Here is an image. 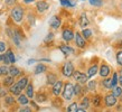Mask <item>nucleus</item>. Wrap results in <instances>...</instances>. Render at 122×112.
Instances as JSON below:
<instances>
[{
    "mask_svg": "<svg viewBox=\"0 0 122 112\" xmlns=\"http://www.w3.org/2000/svg\"><path fill=\"white\" fill-rule=\"evenodd\" d=\"M18 102L20 103L21 105H26V104H28V97H27V95H18Z\"/></svg>",
    "mask_w": 122,
    "mask_h": 112,
    "instance_id": "obj_21",
    "label": "nucleus"
},
{
    "mask_svg": "<svg viewBox=\"0 0 122 112\" xmlns=\"http://www.w3.org/2000/svg\"><path fill=\"white\" fill-rule=\"evenodd\" d=\"M74 38H75V43L80 48H84L85 47V38L82 36L80 33H76L74 35Z\"/></svg>",
    "mask_w": 122,
    "mask_h": 112,
    "instance_id": "obj_5",
    "label": "nucleus"
},
{
    "mask_svg": "<svg viewBox=\"0 0 122 112\" xmlns=\"http://www.w3.org/2000/svg\"><path fill=\"white\" fill-rule=\"evenodd\" d=\"M7 95V91L4 87H0V97H4Z\"/></svg>",
    "mask_w": 122,
    "mask_h": 112,
    "instance_id": "obj_39",
    "label": "nucleus"
},
{
    "mask_svg": "<svg viewBox=\"0 0 122 112\" xmlns=\"http://www.w3.org/2000/svg\"><path fill=\"white\" fill-rule=\"evenodd\" d=\"M26 95H27V97H34V87L31 84H28V85L26 86Z\"/></svg>",
    "mask_w": 122,
    "mask_h": 112,
    "instance_id": "obj_22",
    "label": "nucleus"
},
{
    "mask_svg": "<svg viewBox=\"0 0 122 112\" xmlns=\"http://www.w3.org/2000/svg\"><path fill=\"white\" fill-rule=\"evenodd\" d=\"M61 1V4L65 6V7H74L75 4L72 1V0H59Z\"/></svg>",
    "mask_w": 122,
    "mask_h": 112,
    "instance_id": "obj_25",
    "label": "nucleus"
},
{
    "mask_svg": "<svg viewBox=\"0 0 122 112\" xmlns=\"http://www.w3.org/2000/svg\"><path fill=\"white\" fill-rule=\"evenodd\" d=\"M47 82L48 84H54L56 82V75L53 74V73H49L47 75Z\"/></svg>",
    "mask_w": 122,
    "mask_h": 112,
    "instance_id": "obj_24",
    "label": "nucleus"
},
{
    "mask_svg": "<svg viewBox=\"0 0 122 112\" xmlns=\"http://www.w3.org/2000/svg\"><path fill=\"white\" fill-rule=\"evenodd\" d=\"M5 2L7 6H14L16 4V0H5Z\"/></svg>",
    "mask_w": 122,
    "mask_h": 112,
    "instance_id": "obj_41",
    "label": "nucleus"
},
{
    "mask_svg": "<svg viewBox=\"0 0 122 112\" xmlns=\"http://www.w3.org/2000/svg\"><path fill=\"white\" fill-rule=\"evenodd\" d=\"M120 73H121V76H122V70H121V72H120Z\"/></svg>",
    "mask_w": 122,
    "mask_h": 112,
    "instance_id": "obj_51",
    "label": "nucleus"
},
{
    "mask_svg": "<svg viewBox=\"0 0 122 112\" xmlns=\"http://www.w3.org/2000/svg\"><path fill=\"white\" fill-rule=\"evenodd\" d=\"M21 91H22V90L20 89L18 85H17V83H16V84H12V85L10 86V92L14 94V95H20Z\"/></svg>",
    "mask_w": 122,
    "mask_h": 112,
    "instance_id": "obj_14",
    "label": "nucleus"
},
{
    "mask_svg": "<svg viewBox=\"0 0 122 112\" xmlns=\"http://www.w3.org/2000/svg\"><path fill=\"white\" fill-rule=\"evenodd\" d=\"M73 77H74L75 81H77L80 83H86L87 81V75H85L84 73H82V72H78V71H75L73 72Z\"/></svg>",
    "mask_w": 122,
    "mask_h": 112,
    "instance_id": "obj_4",
    "label": "nucleus"
},
{
    "mask_svg": "<svg viewBox=\"0 0 122 112\" xmlns=\"http://www.w3.org/2000/svg\"><path fill=\"white\" fill-rule=\"evenodd\" d=\"M121 94H122L121 87H120V86H114V90H113V94H112V95L117 97H120Z\"/></svg>",
    "mask_w": 122,
    "mask_h": 112,
    "instance_id": "obj_26",
    "label": "nucleus"
},
{
    "mask_svg": "<svg viewBox=\"0 0 122 112\" xmlns=\"http://www.w3.org/2000/svg\"><path fill=\"white\" fill-rule=\"evenodd\" d=\"M49 26L53 27V28H55L57 29L59 26H61V19L57 17V16H53L51 20H49Z\"/></svg>",
    "mask_w": 122,
    "mask_h": 112,
    "instance_id": "obj_8",
    "label": "nucleus"
},
{
    "mask_svg": "<svg viewBox=\"0 0 122 112\" xmlns=\"http://www.w3.org/2000/svg\"><path fill=\"white\" fill-rule=\"evenodd\" d=\"M36 100H37V102H45V101L47 100V97L43 93H38L36 95Z\"/></svg>",
    "mask_w": 122,
    "mask_h": 112,
    "instance_id": "obj_27",
    "label": "nucleus"
},
{
    "mask_svg": "<svg viewBox=\"0 0 122 112\" xmlns=\"http://www.w3.org/2000/svg\"><path fill=\"white\" fill-rule=\"evenodd\" d=\"M119 83H120V87L122 89V76L120 78H119Z\"/></svg>",
    "mask_w": 122,
    "mask_h": 112,
    "instance_id": "obj_45",
    "label": "nucleus"
},
{
    "mask_svg": "<svg viewBox=\"0 0 122 112\" xmlns=\"http://www.w3.org/2000/svg\"><path fill=\"white\" fill-rule=\"evenodd\" d=\"M73 72H74V66L71 62H67V63L64 64L63 66V75L66 76V77H71L73 75Z\"/></svg>",
    "mask_w": 122,
    "mask_h": 112,
    "instance_id": "obj_3",
    "label": "nucleus"
},
{
    "mask_svg": "<svg viewBox=\"0 0 122 112\" xmlns=\"http://www.w3.org/2000/svg\"><path fill=\"white\" fill-rule=\"evenodd\" d=\"M93 103H94V105H99L100 104V97H94V99H93Z\"/></svg>",
    "mask_w": 122,
    "mask_h": 112,
    "instance_id": "obj_40",
    "label": "nucleus"
},
{
    "mask_svg": "<svg viewBox=\"0 0 122 112\" xmlns=\"http://www.w3.org/2000/svg\"><path fill=\"white\" fill-rule=\"evenodd\" d=\"M46 70H47V67H46V65H44V64H38V65H36V67H35V74H41V73H44V72H46Z\"/></svg>",
    "mask_w": 122,
    "mask_h": 112,
    "instance_id": "obj_15",
    "label": "nucleus"
},
{
    "mask_svg": "<svg viewBox=\"0 0 122 112\" xmlns=\"http://www.w3.org/2000/svg\"><path fill=\"white\" fill-rule=\"evenodd\" d=\"M4 61V54H0V62Z\"/></svg>",
    "mask_w": 122,
    "mask_h": 112,
    "instance_id": "obj_47",
    "label": "nucleus"
},
{
    "mask_svg": "<svg viewBox=\"0 0 122 112\" xmlns=\"http://www.w3.org/2000/svg\"><path fill=\"white\" fill-rule=\"evenodd\" d=\"M15 77H12V76H10V75H8V76H6L4 80V85L5 86H9L10 87L14 83H15V80H14Z\"/></svg>",
    "mask_w": 122,
    "mask_h": 112,
    "instance_id": "obj_18",
    "label": "nucleus"
},
{
    "mask_svg": "<svg viewBox=\"0 0 122 112\" xmlns=\"http://www.w3.org/2000/svg\"><path fill=\"white\" fill-rule=\"evenodd\" d=\"M62 89H63V82L62 81H56L53 84V93H54V95H59L61 92H62Z\"/></svg>",
    "mask_w": 122,
    "mask_h": 112,
    "instance_id": "obj_6",
    "label": "nucleus"
},
{
    "mask_svg": "<svg viewBox=\"0 0 122 112\" xmlns=\"http://www.w3.org/2000/svg\"><path fill=\"white\" fill-rule=\"evenodd\" d=\"M19 112H31V109L30 108H22V109H20V111Z\"/></svg>",
    "mask_w": 122,
    "mask_h": 112,
    "instance_id": "obj_44",
    "label": "nucleus"
},
{
    "mask_svg": "<svg viewBox=\"0 0 122 112\" xmlns=\"http://www.w3.org/2000/svg\"><path fill=\"white\" fill-rule=\"evenodd\" d=\"M2 62H4L6 65H9V64H10V62H9V60H8V57L6 56V54H4V61H2Z\"/></svg>",
    "mask_w": 122,
    "mask_h": 112,
    "instance_id": "obj_43",
    "label": "nucleus"
},
{
    "mask_svg": "<svg viewBox=\"0 0 122 112\" xmlns=\"http://www.w3.org/2000/svg\"><path fill=\"white\" fill-rule=\"evenodd\" d=\"M117 63L119 65H122V52H119L117 54Z\"/></svg>",
    "mask_w": 122,
    "mask_h": 112,
    "instance_id": "obj_36",
    "label": "nucleus"
},
{
    "mask_svg": "<svg viewBox=\"0 0 122 112\" xmlns=\"http://www.w3.org/2000/svg\"><path fill=\"white\" fill-rule=\"evenodd\" d=\"M89 24H90V21H89V19H87V17H86V15L83 14V15L81 16V18H80V26H81L82 28H85Z\"/></svg>",
    "mask_w": 122,
    "mask_h": 112,
    "instance_id": "obj_17",
    "label": "nucleus"
},
{
    "mask_svg": "<svg viewBox=\"0 0 122 112\" xmlns=\"http://www.w3.org/2000/svg\"><path fill=\"white\" fill-rule=\"evenodd\" d=\"M89 1L92 6H95V7H100V6H102V0H89Z\"/></svg>",
    "mask_w": 122,
    "mask_h": 112,
    "instance_id": "obj_30",
    "label": "nucleus"
},
{
    "mask_svg": "<svg viewBox=\"0 0 122 112\" xmlns=\"http://www.w3.org/2000/svg\"><path fill=\"white\" fill-rule=\"evenodd\" d=\"M76 112H86V111H85L84 109H77V111Z\"/></svg>",
    "mask_w": 122,
    "mask_h": 112,
    "instance_id": "obj_48",
    "label": "nucleus"
},
{
    "mask_svg": "<svg viewBox=\"0 0 122 112\" xmlns=\"http://www.w3.org/2000/svg\"><path fill=\"white\" fill-rule=\"evenodd\" d=\"M6 104L7 105H12L14 103H15V99L12 97H9V95H6Z\"/></svg>",
    "mask_w": 122,
    "mask_h": 112,
    "instance_id": "obj_28",
    "label": "nucleus"
},
{
    "mask_svg": "<svg viewBox=\"0 0 122 112\" xmlns=\"http://www.w3.org/2000/svg\"><path fill=\"white\" fill-rule=\"evenodd\" d=\"M97 72V65H93V66L90 67L89 72H87V77H93L94 75L96 74Z\"/></svg>",
    "mask_w": 122,
    "mask_h": 112,
    "instance_id": "obj_19",
    "label": "nucleus"
},
{
    "mask_svg": "<svg viewBox=\"0 0 122 112\" xmlns=\"http://www.w3.org/2000/svg\"><path fill=\"white\" fill-rule=\"evenodd\" d=\"M36 7H37V10L39 11V12H44V11H46L48 9L49 5H48L46 1H37Z\"/></svg>",
    "mask_w": 122,
    "mask_h": 112,
    "instance_id": "obj_9",
    "label": "nucleus"
},
{
    "mask_svg": "<svg viewBox=\"0 0 122 112\" xmlns=\"http://www.w3.org/2000/svg\"><path fill=\"white\" fill-rule=\"evenodd\" d=\"M6 56L8 57V60H9V62H10V64H14L16 62V57H15V54L12 53V51H8L7 53H6Z\"/></svg>",
    "mask_w": 122,
    "mask_h": 112,
    "instance_id": "obj_20",
    "label": "nucleus"
},
{
    "mask_svg": "<svg viewBox=\"0 0 122 112\" xmlns=\"http://www.w3.org/2000/svg\"><path fill=\"white\" fill-rule=\"evenodd\" d=\"M0 75H8V67L7 66H0Z\"/></svg>",
    "mask_w": 122,
    "mask_h": 112,
    "instance_id": "obj_35",
    "label": "nucleus"
},
{
    "mask_svg": "<svg viewBox=\"0 0 122 112\" xmlns=\"http://www.w3.org/2000/svg\"><path fill=\"white\" fill-rule=\"evenodd\" d=\"M34 0H25V1H24V2H25V4H30V2H33Z\"/></svg>",
    "mask_w": 122,
    "mask_h": 112,
    "instance_id": "obj_46",
    "label": "nucleus"
},
{
    "mask_svg": "<svg viewBox=\"0 0 122 112\" xmlns=\"http://www.w3.org/2000/svg\"><path fill=\"white\" fill-rule=\"evenodd\" d=\"M120 97H121V101H122V94H121V95H120Z\"/></svg>",
    "mask_w": 122,
    "mask_h": 112,
    "instance_id": "obj_50",
    "label": "nucleus"
},
{
    "mask_svg": "<svg viewBox=\"0 0 122 112\" xmlns=\"http://www.w3.org/2000/svg\"><path fill=\"white\" fill-rule=\"evenodd\" d=\"M110 74V68L107 65H102L100 68V75L102 77H107V75Z\"/></svg>",
    "mask_w": 122,
    "mask_h": 112,
    "instance_id": "obj_13",
    "label": "nucleus"
},
{
    "mask_svg": "<svg viewBox=\"0 0 122 112\" xmlns=\"http://www.w3.org/2000/svg\"><path fill=\"white\" fill-rule=\"evenodd\" d=\"M111 84H112V87H114V86L118 84V74H117V73L113 74V77H112V80H111Z\"/></svg>",
    "mask_w": 122,
    "mask_h": 112,
    "instance_id": "obj_33",
    "label": "nucleus"
},
{
    "mask_svg": "<svg viewBox=\"0 0 122 112\" xmlns=\"http://www.w3.org/2000/svg\"><path fill=\"white\" fill-rule=\"evenodd\" d=\"M53 37H54V34L53 33H49L46 36V38H45V41H53Z\"/></svg>",
    "mask_w": 122,
    "mask_h": 112,
    "instance_id": "obj_38",
    "label": "nucleus"
},
{
    "mask_svg": "<svg viewBox=\"0 0 122 112\" xmlns=\"http://www.w3.org/2000/svg\"><path fill=\"white\" fill-rule=\"evenodd\" d=\"M81 93H82V86L80 85V84H76V85L74 86V94L80 95Z\"/></svg>",
    "mask_w": 122,
    "mask_h": 112,
    "instance_id": "obj_31",
    "label": "nucleus"
},
{
    "mask_svg": "<svg viewBox=\"0 0 122 112\" xmlns=\"http://www.w3.org/2000/svg\"><path fill=\"white\" fill-rule=\"evenodd\" d=\"M11 17L16 22H20L24 18V9L19 6H16L11 9Z\"/></svg>",
    "mask_w": 122,
    "mask_h": 112,
    "instance_id": "obj_1",
    "label": "nucleus"
},
{
    "mask_svg": "<svg viewBox=\"0 0 122 112\" xmlns=\"http://www.w3.org/2000/svg\"><path fill=\"white\" fill-rule=\"evenodd\" d=\"M7 48V46H6V43L4 41H0V53H4Z\"/></svg>",
    "mask_w": 122,
    "mask_h": 112,
    "instance_id": "obj_37",
    "label": "nucleus"
},
{
    "mask_svg": "<svg viewBox=\"0 0 122 112\" xmlns=\"http://www.w3.org/2000/svg\"><path fill=\"white\" fill-rule=\"evenodd\" d=\"M35 62H36V61H35V60H29V61H28V64H31V63H35Z\"/></svg>",
    "mask_w": 122,
    "mask_h": 112,
    "instance_id": "obj_49",
    "label": "nucleus"
},
{
    "mask_svg": "<svg viewBox=\"0 0 122 112\" xmlns=\"http://www.w3.org/2000/svg\"><path fill=\"white\" fill-rule=\"evenodd\" d=\"M103 85L107 87V89H111L112 87V84H111V80L110 78H105L103 81Z\"/></svg>",
    "mask_w": 122,
    "mask_h": 112,
    "instance_id": "obj_34",
    "label": "nucleus"
},
{
    "mask_svg": "<svg viewBox=\"0 0 122 112\" xmlns=\"http://www.w3.org/2000/svg\"><path fill=\"white\" fill-rule=\"evenodd\" d=\"M82 36L86 39V38H90L91 36H92V30L89 29V28H85V29H83V31H82Z\"/></svg>",
    "mask_w": 122,
    "mask_h": 112,
    "instance_id": "obj_23",
    "label": "nucleus"
},
{
    "mask_svg": "<svg viewBox=\"0 0 122 112\" xmlns=\"http://www.w3.org/2000/svg\"><path fill=\"white\" fill-rule=\"evenodd\" d=\"M76 111H77V104L76 103H72L67 108V112H76Z\"/></svg>",
    "mask_w": 122,
    "mask_h": 112,
    "instance_id": "obj_29",
    "label": "nucleus"
},
{
    "mask_svg": "<svg viewBox=\"0 0 122 112\" xmlns=\"http://www.w3.org/2000/svg\"><path fill=\"white\" fill-rule=\"evenodd\" d=\"M59 48L64 53V55H66V56L74 53V49L72 48V47H70V46H67V45H62V46H59Z\"/></svg>",
    "mask_w": 122,
    "mask_h": 112,
    "instance_id": "obj_12",
    "label": "nucleus"
},
{
    "mask_svg": "<svg viewBox=\"0 0 122 112\" xmlns=\"http://www.w3.org/2000/svg\"><path fill=\"white\" fill-rule=\"evenodd\" d=\"M17 85H18L21 90L26 89V86L28 85V77H21L18 82H17Z\"/></svg>",
    "mask_w": 122,
    "mask_h": 112,
    "instance_id": "obj_16",
    "label": "nucleus"
},
{
    "mask_svg": "<svg viewBox=\"0 0 122 112\" xmlns=\"http://www.w3.org/2000/svg\"><path fill=\"white\" fill-rule=\"evenodd\" d=\"M81 107L82 109H86L89 107V97H84L83 100H82V103H81Z\"/></svg>",
    "mask_w": 122,
    "mask_h": 112,
    "instance_id": "obj_32",
    "label": "nucleus"
},
{
    "mask_svg": "<svg viewBox=\"0 0 122 112\" xmlns=\"http://www.w3.org/2000/svg\"><path fill=\"white\" fill-rule=\"evenodd\" d=\"M89 89L90 90H94V89H95V82H94V81L89 82Z\"/></svg>",
    "mask_w": 122,
    "mask_h": 112,
    "instance_id": "obj_42",
    "label": "nucleus"
},
{
    "mask_svg": "<svg viewBox=\"0 0 122 112\" xmlns=\"http://www.w3.org/2000/svg\"><path fill=\"white\" fill-rule=\"evenodd\" d=\"M20 70H19L18 67L16 66H10L8 67V74L10 75V76H12V77H16V76H18V75H20Z\"/></svg>",
    "mask_w": 122,
    "mask_h": 112,
    "instance_id": "obj_10",
    "label": "nucleus"
},
{
    "mask_svg": "<svg viewBox=\"0 0 122 112\" xmlns=\"http://www.w3.org/2000/svg\"><path fill=\"white\" fill-rule=\"evenodd\" d=\"M115 103H117V97H113L112 94L105 97V104L107 107H113V105H115Z\"/></svg>",
    "mask_w": 122,
    "mask_h": 112,
    "instance_id": "obj_11",
    "label": "nucleus"
},
{
    "mask_svg": "<svg viewBox=\"0 0 122 112\" xmlns=\"http://www.w3.org/2000/svg\"><path fill=\"white\" fill-rule=\"evenodd\" d=\"M74 95V85L72 83H66L64 85V91H63V97L65 100H71Z\"/></svg>",
    "mask_w": 122,
    "mask_h": 112,
    "instance_id": "obj_2",
    "label": "nucleus"
},
{
    "mask_svg": "<svg viewBox=\"0 0 122 112\" xmlns=\"http://www.w3.org/2000/svg\"><path fill=\"white\" fill-rule=\"evenodd\" d=\"M62 36H63V39L65 41H71L74 38V33L71 29H65L63 31V34H62Z\"/></svg>",
    "mask_w": 122,
    "mask_h": 112,
    "instance_id": "obj_7",
    "label": "nucleus"
}]
</instances>
